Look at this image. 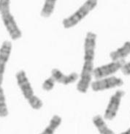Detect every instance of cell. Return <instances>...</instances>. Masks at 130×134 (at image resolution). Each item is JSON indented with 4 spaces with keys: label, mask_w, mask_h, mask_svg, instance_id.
Segmentation results:
<instances>
[{
    "label": "cell",
    "mask_w": 130,
    "mask_h": 134,
    "mask_svg": "<svg viewBox=\"0 0 130 134\" xmlns=\"http://www.w3.org/2000/svg\"><path fill=\"white\" fill-rule=\"evenodd\" d=\"M58 0H45L40 15L43 18H49L53 14Z\"/></svg>",
    "instance_id": "obj_14"
},
{
    "label": "cell",
    "mask_w": 130,
    "mask_h": 134,
    "mask_svg": "<svg viewBox=\"0 0 130 134\" xmlns=\"http://www.w3.org/2000/svg\"><path fill=\"white\" fill-rule=\"evenodd\" d=\"M97 45V35L92 32H87L84 41V61H94Z\"/></svg>",
    "instance_id": "obj_9"
},
{
    "label": "cell",
    "mask_w": 130,
    "mask_h": 134,
    "mask_svg": "<svg viewBox=\"0 0 130 134\" xmlns=\"http://www.w3.org/2000/svg\"><path fill=\"white\" fill-rule=\"evenodd\" d=\"M28 103H29L30 106L35 110L40 109L43 105L42 100L38 98L37 95H34L32 98H31L29 100H28Z\"/></svg>",
    "instance_id": "obj_16"
},
{
    "label": "cell",
    "mask_w": 130,
    "mask_h": 134,
    "mask_svg": "<svg viewBox=\"0 0 130 134\" xmlns=\"http://www.w3.org/2000/svg\"><path fill=\"white\" fill-rule=\"evenodd\" d=\"M121 70L124 75L126 76L130 75V62L128 63H124V65L122 66Z\"/></svg>",
    "instance_id": "obj_18"
},
{
    "label": "cell",
    "mask_w": 130,
    "mask_h": 134,
    "mask_svg": "<svg viewBox=\"0 0 130 134\" xmlns=\"http://www.w3.org/2000/svg\"><path fill=\"white\" fill-rule=\"evenodd\" d=\"M130 54V41L125 42L121 47L119 48L116 51H112L110 54V57L112 61L123 60Z\"/></svg>",
    "instance_id": "obj_11"
},
{
    "label": "cell",
    "mask_w": 130,
    "mask_h": 134,
    "mask_svg": "<svg viewBox=\"0 0 130 134\" xmlns=\"http://www.w3.org/2000/svg\"><path fill=\"white\" fill-rule=\"evenodd\" d=\"M8 109L3 88L0 86V117H6L8 115Z\"/></svg>",
    "instance_id": "obj_15"
},
{
    "label": "cell",
    "mask_w": 130,
    "mask_h": 134,
    "mask_svg": "<svg viewBox=\"0 0 130 134\" xmlns=\"http://www.w3.org/2000/svg\"><path fill=\"white\" fill-rule=\"evenodd\" d=\"M129 128H130V127H129Z\"/></svg>",
    "instance_id": "obj_20"
},
{
    "label": "cell",
    "mask_w": 130,
    "mask_h": 134,
    "mask_svg": "<svg viewBox=\"0 0 130 134\" xmlns=\"http://www.w3.org/2000/svg\"><path fill=\"white\" fill-rule=\"evenodd\" d=\"M123 84V80L116 76H109L93 81L91 87L94 92L104 91L117 87H121Z\"/></svg>",
    "instance_id": "obj_5"
},
{
    "label": "cell",
    "mask_w": 130,
    "mask_h": 134,
    "mask_svg": "<svg viewBox=\"0 0 130 134\" xmlns=\"http://www.w3.org/2000/svg\"><path fill=\"white\" fill-rule=\"evenodd\" d=\"M12 48L13 45L9 40L4 41L0 47V86L3 83L6 65L10 57Z\"/></svg>",
    "instance_id": "obj_8"
},
{
    "label": "cell",
    "mask_w": 130,
    "mask_h": 134,
    "mask_svg": "<svg viewBox=\"0 0 130 134\" xmlns=\"http://www.w3.org/2000/svg\"><path fill=\"white\" fill-rule=\"evenodd\" d=\"M120 134H130V128L127 129V131H123V132H122L121 133H120Z\"/></svg>",
    "instance_id": "obj_19"
},
{
    "label": "cell",
    "mask_w": 130,
    "mask_h": 134,
    "mask_svg": "<svg viewBox=\"0 0 130 134\" xmlns=\"http://www.w3.org/2000/svg\"><path fill=\"white\" fill-rule=\"evenodd\" d=\"M94 61H84L80 72V79L77 84V90L80 93H86L92 83L94 72Z\"/></svg>",
    "instance_id": "obj_3"
},
{
    "label": "cell",
    "mask_w": 130,
    "mask_h": 134,
    "mask_svg": "<svg viewBox=\"0 0 130 134\" xmlns=\"http://www.w3.org/2000/svg\"><path fill=\"white\" fill-rule=\"evenodd\" d=\"M55 83H56L55 80L54 79V78L52 76H51L43 82V89L45 91H47V92L52 90L54 89V87Z\"/></svg>",
    "instance_id": "obj_17"
},
{
    "label": "cell",
    "mask_w": 130,
    "mask_h": 134,
    "mask_svg": "<svg viewBox=\"0 0 130 134\" xmlns=\"http://www.w3.org/2000/svg\"><path fill=\"white\" fill-rule=\"evenodd\" d=\"M92 121L100 134H115L114 131L108 127L104 119L100 115L94 116Z\"/></svg>",
    "instance_id": "obj_12"
},
{
    "label": "cell",
    "mask_w": 130,
    "mask_h": 134,
    "mask_svg": "<svg viewBox=\"0 0 130 134\" xmlns=\"http://www.w3.org/2000/svg\"><path fill=\"white\" fill-rule=\"evenodd\" d=\"M124 60L113 61L108 64H106L100 67H98L94 70L93 76L96 79H100L105 77L111 76L113 74L116 73L118 70L121 69L124 65Z\"/></svg>",
    "instance_id": "obj_4"
},
{
    "label": "cell",
    "mask_w": 130,
    "mask_h": 134,
    "mask_svg": "<svg viewBox=\"0 0 130 134\" xmlns=\"http://www.w3.org/2000/svg\"><path fill=\"white\" fill-rule=\"evenodd\" d=\"M123 95H124V92L123 91L118 90L111 96L109 100L108 107L105 110V119L108 120H112L116 117Z\"/></svg>",
    "instance_id": "obj_6"
},
{
    "label": "cell",
    "mask_w": 130,
    "mask_h": 134,
    "mask_svg": "<svg viewBox=\"0 0 130 134\" xmlns=\"http://www.w3.org/2000/svg\"><path fill=\"white\" fill-rule=\"evenodd\" d=\"M98 0H86L80 7L72 15L63 20L62 24L65 29H70L86 17L97 6Z\"/></svg>",
    "instance_id": "obj_2"
},
{
    "label": "cell",
    "mask_w": 130,
    "mask_h": 134,
    "mask_svg": "<svg viewBox=\"0 0 130 134\" xmlns=\"http://www.w3.org/2000/svg\"><path fill=\"white\" fill-rule=\"evenodd\" d=\"M62 120L61 116H58V115L53 116L50 120L49 125L45 128V130L40 134H54L55 131H56V129L62 124Z\"/></svg>",
    "instance_id": "obj_13"
},
{
    "label": "cell",
    "mask_w": 130,
    "mask_h": 134,
    "mask_svg": "<svg viewBox=\"0 0 130 134\" xmlns=\"http://www.w3.org/2000/svg\"><path fill=\"white\" fill-rule=\"evenodd\" d=\"M17 83L20 90L21 91L23 97L28 100L31 98H32L34 94V90H33L32 84L29 81L28 77L26 76V73L24 70H19L15 75Z\"/></svg>",
    "instance_id": "obj_7"
},
{
    "label": "cell",
    "mask_w": 130,
    "mask_h": 134,
    "mask_svg": "<svg viewBox=\"0 0 130 134\" xmlns=\"http://www.w3.org/2000/svg\"><path fill=\"white\" fill-rule=\"evenodd\" d=\"M0 15L11 39L17 40L21 38V30L10 12V0H0Z\"/></svg>",
    "instance_id": "obj_1"
},
{
    "label": "cell",
    "mask_w": 130,
    "mask_h": 134,
    "mask_svg": "<svg viewBox=\"0 0 130 134\" xmlns=\"http://www.w3.org/2000/svg\"><path fill=\"white\" fill-rule=\"evenodd\" d=\"M51 76L54 78L56 82L62 83L63 85H68L75 82L78 79V75L76 72H72L69 75L64 73L57 68H54L51 70Z\"/></svg>",
    "instance_id": "obj_10"
}]
</instances>
